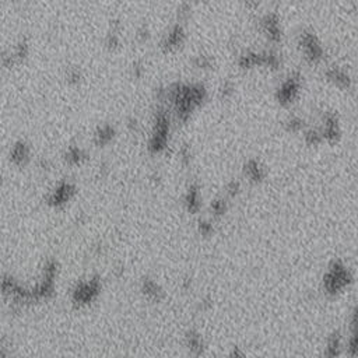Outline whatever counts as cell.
<instances>
[{
	"label": "cell",
	"instance_id": "obj_2",
	"mask_svg": "<svg viewBox=\"0 0 358 358\" xmlns=\"http://www.w3.org/2000/svg\"><path fill=\"white\" fill-rule=\"evenodd\" d=\"M101 290H102V283H101V278L97 276L79 281L71 291V301L79 306L90 305L98 298Z\"/></svg>",
	"mask_w": 358,
	"mask_h": 358
},
{
	"label": "cell",
	"instance_id": "obj_9",
	"mask_svg": "<svg viewBox=\"0 0 358 358\" xmlns=\"http://www.w3.org/2000/svg\"><path fill=\"white\" fill-rule=\"evenodd\" d=\"M245 172H246V175L252 181H260V179L263 178V175H265L263 168L260 167L256 161H249L246 164V167H245Z\"/></svg>",
	"mask_w": 358,
	"mask_h": 358
},
{
	"label": "cell",
	"instance_id": "obj_15",
	"mask_svg": "<svg viewBox=\"0 0 358 358\" xmlns=\"http://www.w3.org/2000/svg\"><path fill=\"white\" fill-rule=\"evenodd\" d=\"M0 358H12L10 351H9L6 344L3 343V340H0Z\"/></svg>",
	"mask_w": 358,
	"mask_h": 358
},
{
	"label": "cell",
	"instance_id": "obj_8",
	"mask_svg": "<svg viewBox=\"0 0 358 358\" xmlns=\"http://www.w3.org/2000/svg\"><path fill=\"white\" fill-rule=\"evenodd\" d=\"M186 207L191 213H197L199 208H200V195L197 191L196 186H191L189 191L186 193Z\"/></svg>",
	"mask_w": 358,
	"mask_h": 358
},
{
	"label": "cell",
	"instance_id": "obj_10",
	"mask_svg": "<svg viewBox=\"0 0 358 358\" xmlns=\"http://www.w3.org/2000/svg\"><path fill=\"white\" fill-rule=\"evenodd\" d=\"M182 38H184V32L181 27H175L172 28V31L167 35V40H165V45L168 48L171 47H178L182 44Z\"/></svg>",
	"mask_w": 358,
	"mask_h": 358
},
{
	"label": "cell",
	"instance_id": "obj_3",
	"mask_svg": "<svg viewBox=\"0 0 358 358\" xmlns=\"http://www.w3.org/2000/svg\"><path fill=\"white\" fill-rule=\"evenodd\" d=\"M185 347L188 352L195 358L202 357L206 351V343L202 335L196 330H189L185 335Z\"/></svg>",
	"mask_w": 358,
	"mask_h": 358
},
{
	"label": "cell",
	"instance_id": "obj_5",
	"mask_svg": "<svg viewBox=\"0 0 358 358\" xmlns=\"http://www.w3.org/2000/svg\"><path fill=\"white\" fill-rule=\"evenodd\" d=\"M300 88L298 77H290L289 80L284 81L283 86L278 88V99L280 102H291L295 98Z\"/></svg>",
	"mask_w": 358,
	"mask_h": 358
},
{
	"label": "cell",
	"instance_id": "obj_13",
	"mask_svg": "<svg viewBox=\"0 0 358 358\" xmlns=\"http://www.w3.org/2000/svg\"><path fill=\"white\" fill-rule=\"evenodd\" d=\"M214 231L213 228V224L210 223V221H206V220H203V221H199V232L202 234V235H211Z\"/></svg>",
	"mask_w": 358,
	"mask_h": 358
},
{
	"label": "cell",
	"instance_id": "obj_1",
	"mask_svg": "<svg viewBox=\"0 0 358 358\" xmlns=\"http://www.w3.org/2000/svg\"><path fill=\"white\" fill-rule=\"evenodd\" d=\"M352 276L341 260H333L324 277V290L330 295H336L351 283Z\"/></svg>",
	"mask_w": 358,
	"mask_h": 358
},
{
	"label": "cell",
	"instance_id": "obj_4",
	"mask_svg": "<svg viewBox=\"0 0 358 358\" xmlns=\"http://www.w3.org/2000/svg\"><path fill=\"white\" fill-rule=\"evenodd\" d=\"M140 290H141V294L145 295L147 300L153 301V302H160L164 298V290L153 278H143Z\"/></svg>",
	"mask_w": 358,
	"mask_h": 358
},
{
	"label": "cell",
	"instance_id": "obj_12",
	"mask_svg": "<svg viewBox=\"0 0 358 358\" xmlns=\"http://www.w3.org/2000/svg\"><path fill=\"white\" fill-rule=\"evenodd\" d=\"M211 210H213V213L216 214V216L224 214L227 211V202L226 200H223V199L214 200V202L211 203Z\"/></svg>",
	"mask_w": 358,
	"mask_h": 358
},
{
	"label": "cell",
	"instance_id": "obj_7",
	"mask_svg": "<svg viewBox=\"0 0 358 358\" xmlns=\"http://www.w3.org/2000/svg\"><path fill=\"white\" fill-rule=\"evenodd\" d=\"M71 195H73V188L69 184H64V185L59 186L58 189L51 195L49 204H52L55 207H60V206H63V204L69 202Z\"/></svg>",
	"mask_w": 358,
	"mask_h": 358
},
{
	"label": "cell",
	"instance_id": "obj_11",
	"mask_svg": "<svg viewBox=\"0 0 358 358\" xmlns=\"http://www.w3.org/2000/svg\"><path fill=\"white\" fill-rule=\"evenodd\" d=\"M346 351L351 358H355L357 355V335H355V332H352L350 339L347 340Z\"/></svg>",
	"mask_w": 358,
	"mask_h": 358
},
{
	"label": "cell",
	"instance_id": "obj_16",
	"mask_svg": "<svg viewBox=\"0 0 358 358\" xmlns=\"http://www.w3.org/2000/svg\"><path fill=\"white\" fill-rule=\"evenodd\" d=\"M238 191H239V184H238V182H232L231 185L228 186V193H230L231 196L232 195H237Z\"/></svg>",
	"mask_w": 358,
	"mask_h": 358
},
{
	"label": "cell",
	"instance_id": "obj_14",
	"mask_svg": "<svg viewBox=\"0 0 358 358\" xmlns=\"http://www.w3.org/2000/svg\"><path fill=\"white\" fill-rule=\"evenodd\" d=\"M228 358H246V354L241 347L234 346L231 347V350L228 352Z\"/></svg>",
	"mask_w": 358,
	"mask_h": 358
},
{
	"label": "cell",
	"instance_id": "obj_6",
	"mask_svg": "<svg viewBox=\"0 0 358 358\" xmlns=\"http://www.w3.org/2000/svg\"><path fill=\"white\" fill-rule=\"evenodd\" d=\"M343 352V340L339 332H333L328 337L326 346H325L324 357L325 358H340Z\"/></svg>",
	"mask_w": 358,
	"mask_h": 358
}]
</instances>
